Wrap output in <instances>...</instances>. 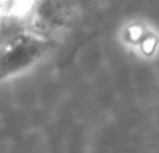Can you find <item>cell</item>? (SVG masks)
<instances>
[{"label":"cell","instance_id":"obj_1","mask_svg":"<svg viewBox=\"0 0 159 153\" xmlns=\"http://www.w3.org/2000/svg\"><path fill=\"white\" fill-rule=\"evenodd\" d=\"M14 7V2L0 3V80L30 68L49 46V39L34 28V10H23L25 3Z\"/></svg>","mask_w":159,"mask_h":153}]
</instances>
